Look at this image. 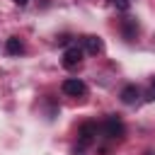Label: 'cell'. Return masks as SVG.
Masks as SVG:
<instances>
[{"instance_id":"1","label":"cell","mask_w":155,"mask_h":155,"mask_svg":"<svg viewBox=\"0 0 155 155\" xmlns=\"http://www.w3.org/2000/svg\"><path fill=\"white\" fill-rule=\"evenodd\" d=\"M99 131H102V136L109 138V140H121V138L126 136V126H124V121H121L116 114H109V116L104 119V124L99 126Z\"/></svg>"},{"instance_id":"2","label":"cell","mask_w":155,"mask_h":155,"mask_svg":"<svg viewBox=\"0 0 155 155\" xmlns=\"http://www.w3.org/2000/svg\"><path fill=\"white\" fill-rule=\"evenodd\" d=\"M97 131H99V126H97L94 121H85V124L80 126V131H78V143H80L82 148L92 145L94 138H97Z\"/></svg>"},{"instance_id":"3","label":"cell","mask_w":155,"mask_h":155,"mask_svg":"<svg viewBox=\"0 0 155 155\" xmlns=\"http://www.w3.org/2000/svg\"><path fill=\"white\" fill-rule=\"evenodd\" d=\"M61 90H63L68 97H85V94H87V85H85L82 80H78V78H68V80H63Z\"/></svg>"},{"instance_id":"4","label":"cell","mask_w":155,"mask_h":155,"mask_svg":"<svg viewBox=\"0 0 155 155\" xmlns=\"http://www.w3.org/2000/svg\"><path fill=\"white\" fill-rule=\"evenodd\" d=\"M119 29H121V36L126 39V41H133L136 36H138V22L133 19V17H124L121 19V24H119Z\"/></svg>"},{"instance_id":"5","label":"cell","mask_w":155,"mask_h":155,"mask_svg":"<svg viewBox=\"0 0 155 155\" xmlns=\"http://www.w3.org/2000/svg\"><path fill=\"white\" fill-rule=\"evenodd\" d=\"M102 48H104V44H102V39H99V36H94V34L82 36V51H85V53L97 56V53H102Z\"/></svg>"},{"instance_id":"6","label":"cell","mask_w":155,"mask_h":155,"mask_svg":"<svg viewBox=\"0 0 155 155\" xmlns=\"http://www.w3.org/2000/svg\"><path fill=\"white\" fill-rule=\"evenodd\" d=\"M82 48L75 44V46H70V48H65V53H63V65L65 68H75V65H80V61H82Z\"/></svg>"},{"instance_id":"7","label":"cell","mask_w":155,"mask_h":155,"mask_svg":"<svg viewBox=\"0 0 155 155\" xmlns=\"http://www.w3.org/2000/svg\"><path fill=\"white\" fill-rule=\"evenodd\" d=\"M119 97H121V102H124V104H136V102L140 99V90H138L136 85H126V87L121 90V94H119Z\"/></svg>"},{"instance_id":"8","label":"cell","mask_w":155,"mask_h":155,"mask_svg":"<svg viewBox=\"0 0 155 155\" xmlns=\"http://www.w3.org/2000/svg\"><path fill=\"white\" fill-rule=\"evenodd\" d=\"M22 51H24V44H22L19 36H10V39L5 41V53H7V56H19Z\"/></svg>"},{"instance_id":"9","label":"cell","mask_w":155,"mask_h":155,"mask_svg":"<svg viewBox=\"0 0 155 155\" xmlns=\"http://www.w3.org/2000/svg\"><path fill=\"white\" fill-rule=\"evenodd\" d=\"M111 2H114V7L121 10V12H126V10L131 7V0H111Z\"/></svg>"},{"instance_id":"10","label":"cell","mask_w":155,"mask_h":155,"mask_svg":"<svg viewBox=\"0 0 155 155\" xmlns=\"http://www.w3.org/2000/svg\"><path fill=\"white\" fill-rule=\"evenodd\" d=\"M70 39H73L70 34H61V36H58V44H61V46H65V44H70Z\"/></svg>"},{"instance_id":"11","label":"cell","mask_w":155,"mask_h":155,"mask_svg":"<svg viewBox=\"0 0 155 155\" xmlns=\"http://www.w3.org/2000/svg\"><path fill=\"white\" fill-rule=\"evenodd\" d=\"M148 99H155V78H153V82H150V92H148Z\"/></svg>"},{"instance_id":"12","label":"cell","mask_w":155,"mask_h":155,"mask_svg":"<svg viewBox=\"0 0 155 155\" xmlns=\"http://www.w3.org/2000/svg\"><path fill=\"white\" fill-rule=\"evenodd\" d=\"M12 2H15V5H19V7H24V5L29 2V0H12Z\"/></svg>"},{"instance_id":"13","label":"cell","mask_w":155,"mask_h":155,"mask_svg":"<svg viewBox=\"0 0 155 155\" xmlns=\"http://www.w3.org/2000/svg\"><path fill=\"white\" fill-rule=\"evenodd\" d=\"M145 155H153V153H145Z\"/></svg>"}]
</instances>
